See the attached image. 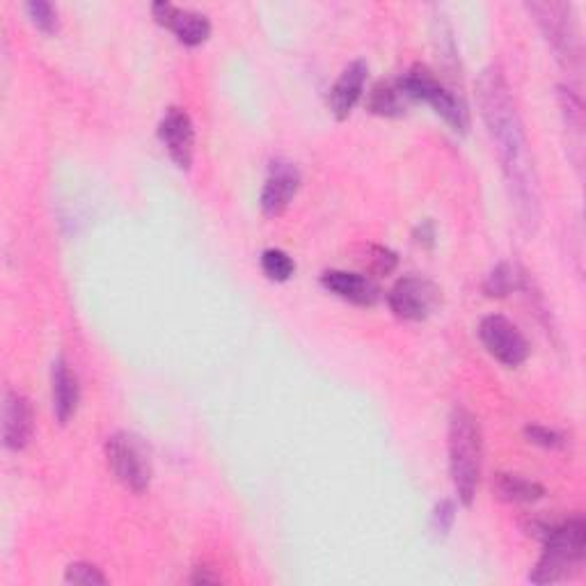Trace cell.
<instances>
[{"instance_id": "1", "label": "cell", "mask_w": 586, "mask_h": 586, "mask_svg": "<svg viewBox=\"0 0 586 586\" xmlns=\"http://www.w3.org/2000/svg\"><path fill=\"white\" fill-rule=\"evenodd\" d=\"M477 99L495 152L500 156L509 197L520 225L527 231H534L541 220L539 174L509 83L500 69L488 67L481 72L477 83Z\"/></svg>"}, {"instance_id": "2", "label": "cell", "mask_w": 586, "mask_h": 586, "mask_svg": "<svg viewBox=\"0 0 586 586\" xmlns=\"http://www.w3.org/2000/svg\"><path fill=\"white\" fill-rule=\"evenodd\" d=\"M543 554L530 573L532 584H554L571 577L584 562L586 554V522L573 516L556 524L539 527Z\"/></svg>"}, {"instance_id": "3", "label": "cell", "mask_w": 586, "mask_h": 586, "mask_svg": "<svg viewBox=\"0 0 586 586\" xmlns=\"http://www.w3.org/2000/svg\"><path fill=\"white\" fill-rule=\"evenodd\" d=\"M484 445L481 428L470 410L454 408L449 417V473L458 500L473 507L481 481Z\"/></svg>"}, {"instance_id": "4", "label": "cell", "mask_w": 586, "mask_h": 586, "mask_svg": "<svg viewBox=\"0 0 586 586\" xmlns=\"http://www.w3.org/2000/svg\"><path fill=\"white\" fill-rule=\"evenodd\" d=\"M397 83L403 90V95L408 97V101L428 104L456 133H465L467 127H470V112H467V106L463 104V99L456 97L428 67L415 65Z\"/></svg>"}, {"instance_id": "5", "label": "cell", "mask_w": 586, "mask_h": 586, "mask_svg": "<svg viewBox=\"0 0 586 586\" xmlns=\"http://www.w3.org/2000/svg\"><path fill=\"white\" fill-rule=\"evenodd\" d=\"M530 14L536 19L541 33L545 35L547 44L560 57V63L568 69L579 74L582 72V40L579 28L575 19V10L568 3H530L527 6Z\"/></svg>"}, {"instance_id": "6", "label": "cell", "mask_w": 586, "mask_h": 586, "mask_svg": "<svg viewBox=\"0 0 586 586\" xmlns=\"http://www.w3.org/2000/svg\"><path fill=\"white\" fill-rule=\"evenodd\" d=\"M106 460L112 477L127 490L140 495L152 484V452L135 433L120 431L108 437Z\"/></svg>"}, {"instance_id": "7", "label": "cell", "mask_w": 586, "mask_h": 586, "mask_svg": "<svg viewBox=\"0 0 586 586\" xmlns=\"http://www.w3.org/2000/svg\"><path fill=\"white\" fill-rule=\"evenodd\" d=\"M479 337L488 354L504 367H520L530 358V341L524 339L520 328L507 316L490 314L481 318Z\"/></svg>"}, {"instance_id": "8", "label": "cell", "mask_w": 586, "mask_h": 586, "mask_svg": "<svg viewBox=\"0 0 586 586\" xmlns=\"http://www.w3.org/2000/svg\"><path fill=\"white\" fill-rule=\"evenodd\" d=\"M390 310L401 321H424L440 303V291L424 278H401L388 293Z\"/></svg>"}, {"instance_id": "9", "label": "cell", "mask_w": 586, "mask_h": 586, "mask_svg": "<svg viewBox=\"0 0 586 586\" xmlns=\"http://www.w3.org/2000/svg\"><path fill=\"white\" fill-rule=\"evenodd\" d=\"M301 188V172L293 163L286 161H275L271 163V172H269V180L263 184L261 191V211L263 216L269 218H278L282 216L289 204L293 202Z\"/></svg>"}, {"instance_id": "10", "label": "cell", "mask_w": 586, "mask_h": 586, "mask_svg": "<svg viewBox=\"0 0 586 586\" xmlns=\"http://www.w3.org/2000/svg\"><path fill=\"white\" fill-rule=\"evenodd\" d=\"M35 433L33 403L17 390L6 392L3 401V445L10 452H23Z\"/></svg>"}, {"instance_id": "11", "label": "cell", "mask_w": 586, "mask_h": 586, "mask_svg": "<svg viewBox=\"0 0 586 586\" xmlns=\"http://www.w3.org/2000/svg\"><path fill=\"white\" fill-rule=\"evenodd\" d=\"M159 138L167 150L170 159L177 163L182 170L193 165L195 152V129L186 110L170 108L159 124Z\"/></svg>"}, {"instance_id": "12", "label": "cell", "mask_w": 586, "mask_h": 586, "mask_svg": "<svg viewBox=\"0 0 586 586\" xmlns=\"http://www.w3.org/2000/svg\"><path fill=\"white\" fill-rule=\"evenodd\" d=\"M152 14H154L156 23L165 25L167 31L177 35V40L184 46H199V44L207 42L211 35V23L207 17L199 14V12L180 10L177 6L165 3V0L152 6Z\"/></svg>"}, {"instance_id": "13", "label": "cell", "mask_w": 586, "mask_h": 586, "mask_svg": "<svg viewBox=\"0 0 586 586\" xmlns=\"http://www.w3.org/2000/svg\"><path fill=\"white\" fill-rule=\"evenodd\" d=\"M51 397H53V413L55 420L67 426L74 417L80 403V386L78 376L69 367L65 358H57L51 369Z\"/></svg>"}, {"instance_id": "14", "label": "cell", "mask_w": 586, "mask_h": 586, "mask_svg": "<svg viewBox=\"0 0 586 586\" xmlns=\"http://www.w3.org/2000/svg\"><path fill=\"white\" fill-rule=\"evenodd\" d=\"M321 284L326 291L335 293L337 299L348 301L360 307H371L378 303L380 289L369 275L348 273V271H326L321 275Z\"/></svg>"}, {"instance_id": "15", "label": "cell", "mask_w": 586, "mask_h": 586, "mask_svg": "<svg viewBox=\"0 0 586 586\" xmlns=\"http://www.w3.org/2000/svg\"><path fill=\"white\" fill-rule=\"evenodd\" d=\"M367 74H369V65L365 61H356L341 72V76L333 85L328 106H330V112L337 117V120H346V117L354 112L356 104L360 101V97L365 93Z\"/></svg>"}, {"instance_id": "16", "label": "cell", "mask_w": 586, "mask_h": 586, "mask_svg": "<svg viewBox=\"0 0 586 586\" xmlns=\"http://www.w3.org/2000/svg\"><path fill=\"white\" fill-rule=\"evenodd\" d=\"M495 495L511 504H534L545 497V488L518 475H497L492 481Z\"/></svg>"}, {"instance_id": "17", "label": "cell", "mask_w": 586, "mask_h": 586, "mask_svg": "<svg viewBox=\"0 0 586 586\" xmlns=\"http://www.w3.org/2000/svg\"><path fill=\"white\" fill-rule=\"evenodd\" d=\"M560 104H562V115L564 124L568 129V144L571 150H575L573 161L579 167L582 165V142H584V112H582V99L571 87H560Z\"/></svg>"}, {"instance_id": "18", "label": "cell", "mask_w": 586, "mask_h": 586, "mask_svg": "<svg viewBox=\"0 0 586 586\" xmlns=\"http://www.w3.org/2000/svg\"><path fill=\"white\" fill-rule=\"evenodd\" d=\"M367 108L380 117H401L408 108V97L399 83H378L367 101Z\"/></svg>"}, {"instance_id": "19", "label": "cell", "mask_w": 586, "mask_h": 586, "mask_svg": "<svg viewBox=\"0 0 586 586\" xmlns=\"http://www.w3.org/2000/svg\"><path fill=\"white\" fill-rule=\"evenodd\" d=\"M522 280H524V275H520L516 271V267H511V263H500V267H495L490 271V275L486 278L484 291L488 293L490 299H504L513 289H518L522 284Z\"/></svg>"}, {"instance_id": "20", "label": "cell", "mask_w": 586, "mask_h": 586, "mask_svg": "<svg viewBox=\"0 0 586 586\" xmlns=\"http://www.w3.org/2000/svg\"><path fill=\"white\" fill-rule=\"evenodd\" d=\"M261 271L273 282H286L296 273V263L284 250L271 248L261 254Z\"/></svg>"}, {"instance_id": "21", "label": "cell", "mask_w": 586, "mask_h": 586, "mask_svg": "<svg viewBox=\"0 0 586 586\" xmlns=\"http://www.w3.org/2000/svg\"><path fill=\"white\" fill-rule=\"evenodd\" d=\"M25 12L35 23V28H40V31L46 35H55L57 28H61L57 10L51 3H46V0H33V3L25 6Z\"/></svg>"}, {"instance_id": "22", "label": "cell", "mask_w": 586, "mask_h": 586, "mask_svg": "<svg viewBox=\"0 0 586 586\" xmlns=\"http://www.w3.org/2000/svg\"><path fill=\"white\" fill-rule=\"evenodd\" d=\"M65 582L67 584H83V586H99V584H106L108 577L95 564L76 562V564H69L67 566Z\"/></svg>"}, {"instance_id": "23", "label": "cell", "mask_w": 586, "mask_h": 586, "mask_svg": "<svg viewBox=\"0 0 586 586\" xmlns=\"http://www.w3.org/2000/svg\"><path fill=\"white\" fill-rule=\"evenodd\" d=\"M524 435L532 445H539L543 449H562L566 445V437L560 431L547 426H527Z\"/></svg>"}, {"instance_id": "24", "label": "cell", "mask_w": 586, "mask_h": 586, "mask_svg": "<svg viewBox=\"0 0 586 586\" xmlns=\"http://www.w3.org/2000/svg\"><path fill=\"white\" fill-rule=\"evenodd\" d=\"M456 520V507L452 500H443L435 509H433V516H431V530L435 536L445 539L452 530V524Z\"/></svg>"}, {"instance_id": "25", "label": "cell", "mask_w": 586, "mask_h": 586, "mask_svg": "<svg viewBox=\"0 0 586 586\" xmlns=\"http://www.w3.org/2000/svg\"><path fill=\"white\" fill-rule=\"evenodd\" d=\"M367 267L376 275H390L397 269V254L390 248L383 246H371L367 254Z\"/></svg>"}, {"instance_id": "26", "label": "cell", "mask_w": 586, "mask_h": 586, "mask_svg": "<svg viewBox=\"0 0 586 586\" xmlns=\"http://www.w3.org/2000/svg\"><path fill=\"white\" fill-rule=\"evenodd\" d=\"M415 239H417V243H424V246H433L435 243V229H433V225L428 220L417 227Z\"/></svg>"}, {"instance_id": "27", "label": "cell", "mask_w": 586, "mask_h": 586, "mask_svg": "<svg viewBox=\"0 0 586 586\" xmlns=\"http://www.w3.org/2000/svg\"><path fill=\"white\" fill-rule=\"evenodd\" d=\"M191 582H193V584H218L220 577H218V575H211L207 568H204V571L197 568L195 575L191 577Z\"/></svg>"}]
</instances>
